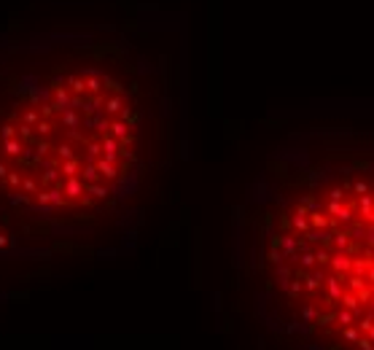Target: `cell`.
Segmentation results:
<instances>
[{
  "label": "cell",
  "instance_id": "7a4b0ae2",
  "mask_svg": "<svg viewBox=\"0 0 374 350\" xmlns=\"http://www.w3.org/2000/svg\"><path fill=\"white\" fill-rule=\"evenodd\" d=\"M318 307L312 305V302H307V305H304V310H302V318H304V323H315V320H318Z\"/></svg>",
  "mask_w": 374,
  "mask_h": 350
},
{
  "label": "cell",
  "instance_id": "6da1fadb",
  "mask_svg": "<svg viewBox=\"0 0 374 350\" xmlns=\"http://www.w3.org/2000/svg\"><path fill=\"white\" fill-rule=\"evenodd\" d=\"M334 320H337L339 326H355V315L350 313V310H344V307H337V313H334Z\"/></svg>",
  "mask_w": 374,
  "mask_h": 350
},
{
  "label": "cell",
  "instance_id": "277c9868",
  "mask_svg": "<svg viewBox=\"0 0 374 350\" xmlns=\"http://www.w3.org/2000/svg\"><path fill=\"white\" fill-rule=\"evenodd\" d=\"M355 345H358V350H374V345H372V337H364V334H361L358 340H355Z\"/></svg>",
  "mask_w": 374,
  "mask_h": 350
},
{
  "label": "cell",
  "instance_id": "3957f363",
  "mask_svg": "<svg viewBox=\"0 0 374 350\" xmlns=\"http://www.w3.org/2000/svg\"><path fill=\"white\" fill-rule=\"evenodd\" d=\"M358 337H361V331L355 329V326H344V340L347 342H355Z\"/></svg>",
  "mask_w": 374,
  "mask_h": 350
}]
</instances>
